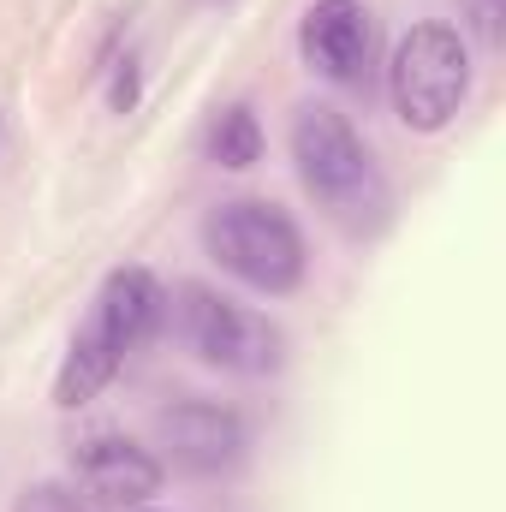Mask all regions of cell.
Returning a JSON list of instances; mask_svg holds the SVG:
<instances>
[{"mask_svg": "<svg viewBox=\"0 0 506 512\" xmlns=\"http://www.w3.org/2000/svg\"><path fill=\"white\" fill-rule=\"evenodd\" d=\"M292 161H298L304 191L328 209L334 227H346L352 239H370V233L387 227L393 191H387L381 167L370 161L364 137L352 131V120L340 108H328V102L298 108V120H292Z\"/></svg>", "mask_w": 506, "mask_h": 512, "instance_id": "1", "label": "cell"}, {"mask_svg": "<svg viewBox=\"0 0 506 512\" xmlns=\"http://www.w3.org/2000/svg\"><path fill=\"white\" fill-rule=\"evenodd\" d=\"M161 316V286L149 268H114L84 316V328L72 334V352L60 364V382H54V405L78 411L90 405L102 387L126 370V358L143 346V334L155 328Z\"/></svg>", "mask_w": 506, "mask_h": 512, "instance_id": "2", "label": "cell"}, {"mask_svg": "<svg viewBox=\"0 0 506 512\" xmlns=\"http://www.w3.org/2000/svg\"><path fill=\"white\" fill-rule=\"evenodd\" d=\"M203 245L233 280H245L268 298H286L304 280V262H310L298 221L280 203H262V197L215 203L209 221H203Z\"/></svg>", "mask_w": 506, "mask_h": 512, "instance_id": "3", "label": "cell"}, {"mask_svg": "<svg viewBox=\"0 0 506 512\" xmlns=\"http://www.w3.org/2000/svg\"><path fill=\"white\" fill-rule=\"evenodd\" d=\"M393 108L411 131H441L471 96V48L453 24H411L387 66Z\"/></svg>", "mask_w": 506, "mask_h": 512, "instance_id": "4", "label": "cell"}, {"mask_svg": "<svg viewBox=\"0 0 506 512\" xmlns=\"http://www.w3.org/2000/svg\"><path fill=\"white\" fill-rule=\"evenodd\" d=\"M179 334H185V346L203 364L233 370V376H268V370H280V346H286L268 316L221 298L203 280L179 286Z\"/></svg>", "mask_w": 506, "mask_h": 512, "instance_id": "5", "label": "cell"}, {"mask_svg": "<svg viewBox=\"0 0 506 512\" xmlns=\"http://www.w3.org/2000/svg\"><path fill=\"white\" fill-rule=\"evenodd\" d=\"M155 447L191 477H221L245 459V417L215 399H179L155 411Z\"/></svg>", "mask_w": 506, "mask_h": 512, "instance_id": "6", "label": "cell"}, {"mask_svg": "<svg viewBox=\"0 0 506 512\" xmlns=\"http://www.w3.org/2000/svg\"><path fill=\"white\" fill-rule=\"evenodd\" d=\"M298 48L328 84H364L376 66V18L364 0H316L298 24Z\"/></svg>", "mask_w": 506, "mask_h": 512, "instance_id": "7", "label": "cell"}, {"mask_svg": "<svg viewBox=\"0 0 506 512\" xmlns=\"http://www.w3.org/2000/svg\"><path fill=\"white\" fill-rule=\"evenodd\" d=\"M72 477H78V495L90 507L131 512L161 489V459L149 447L126 441V435H90L72 453Z\"/></svg>", "mask_w": 506, "mask_h": 512, "instance_id": "8", "label": "cell"}, {"mask_svg": "<svg viewBox=\"0 0 506 512\" xmlns=\"http://www.w3.org/2000/svg\"><path fill=\"white\" fill-rule=\"evenodd\" d=\"M209 161L227 167V173H245V167L262 161V126H256V114L245 102H233V108L215 114V126H209Z\"/></svg>", "mask_w": 506, "mask_h": 512, "instance_id": "9", "label": "cell"}, {"mask_svg": "<svg viewBox=\"0 0 506 512\" xmlns=\"http://www.w3.org/2000/svg\"><path fill=\"white\" fill-rule=\"evenodd\" d=\"M12 512H90V501H78V489L66 483H30Z\"/></svg>", "mask_w": 506, "mask_h": 512, "instance_id": "10", "label": "cell"}, {"mask_svg": "<svg viewBox=\"0 0 506 512\" xmlns=\"http://www.w3.org/2000/svg\"><path fill=\"white\" fill-rule=\"evenodd\" d=\"M471 24L489 48H501V0H471Z\"/></svg>", "mask_w": 506, "mask_h": 512, "instance_id": "11", "label": "cell"}, {"mask_svg": "<svg viewBox=\"0 0 506 512\" xmlns=\"http://www.w3.org/2000/svg\"><path fill=\"white\" fill-rule=\"evenodd\" d=\"M131 512H149V507H131Z\"/></svg>", "mask_w": 506, "mask_h": 512, "instance_id": "12", "label": "cell"}]
</instances>
